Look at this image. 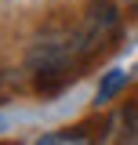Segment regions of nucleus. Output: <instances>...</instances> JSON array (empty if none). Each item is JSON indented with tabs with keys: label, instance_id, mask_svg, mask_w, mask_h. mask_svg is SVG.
Instances as JSON below:
<instances>
[{
	"label": "nucleus",
	"instance_id": "nucleus-1",
	"mask_svg": "<svg viewBox=\"0 0 138 145\" xmlns=\"http://www.w3.org/2000/svg\"><path fill=\"white\" fill-rule=\"evenodd\" d=\"M116 7L109 4V0H95L91 7H87V15L80 18V25H76V33H73V47L80 54V62H87L95 51H102L105 44H109V36L116 33Z\"/></svg>",
	"mask_w": 138,
	"mask_h": 145
},
{
	"label": "nucleus",
	"instance_id": "nucleus-2",
	"mask_svg": "<svg viewBox=\"0 0 138 145\" xmlns=\"http://www.w3.org/2000/svg\"><path fill=\"white\" fill-rule=\"evenodd\" d=\"M33 145H95V138L87 131H51V134H40Z\"/></svg>",
	"mask_w": 138,
	"mask_h": 145
},
{
	"label": "nucleus",
	"instance_id": "nucleus-3",
	"mask_svg": "<svg viewBox=\"0 0 138 145\" xmlns=\"http://www.w3.org/2000/svg\"><path fill=\"white\" fill-rule=\"evenodd\" d=\"M124 84H127V72H124V69H109V72H105V80L98 84V91H95V102L105 105L109 98H116V94H120Z\"/></svg>",
	"mask_w": 138,
	"mask_h": 145
},
{
	"label": "nucleus",
	"instance_id": "nucleus-4",
	"mask_svg": "<svg viewBox=\"0 0 138 145\" xmlns=\"http://www.w3.org/2000/svg\"><path fill=\"white\" fill-rule=\"evenodd\" d=\"M124 7H127V11H138V0H120Z\"/></svg>",
	"mask_w": 138,
	"mask_h": 145
}]
</instances>
